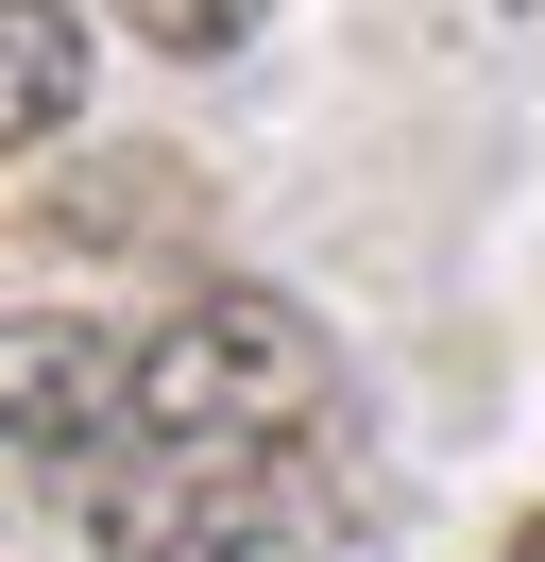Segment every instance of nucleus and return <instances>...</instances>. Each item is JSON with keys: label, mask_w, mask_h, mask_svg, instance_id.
I'll list each match as a JSON object with an SVG mask.
<instances>
[{"label": "nucleus", "mask_w": 545, "mask_h": 562, "mask_svg": "<svg viewBox=\"0 0 545 562\" xmlns=\"http://www.w3.org/2000/svg\"><path fill=\"white\" fill-rule=\"evenodd\" d=\"M324 409H341L324 324H307L290 290H256V273H204L188 307L136 341V443L204 460V477H272L290 443H324Z\"/></svg>", "instance_id": "1"}, {"label": "nucleus", "mask_w": 545, "mask_h": 562, "mask_svg": "<svg viewBox=\"0 0 545 562\" xmlns=\"http://www.w3.org/2000/svg\"><path fill=\"white\" fill-rule=\"evenodd\" d=\"M0 443H18V494H102L136 460V341L18 307V341H0Z\"/></svg>", "instance_id": "2"}, {"label": "nucleus", "mask_w": 545, "mask_h": 562, "mask_svg": "<svg viewBox=\"0 0 545 562\" xmlns=\"http://www.w3.org/2000/svg\"><path fill=\"white\" fill-rule=\"evenodd\" d=\"M0 137H18V171H52L86 137V18L68 0H0Z\"/></svg>", "instance_id": "3"}, {"label": "nucleus", "mask_w": 545, "mask_h": 562, "mask_svg": "<svg viewBox=\"0 0 545 562\" xmlns=\"http://www.w3.org/2000/svg\"><path fill=\"white\" fill-rule=\"evenodd\" d=\"M136 562H341V528L307 512L290 477H204V494H188V512H170Z\"/></svg>", "instance_id": "4"}, {"label": "nucleus", "mask_w": 545, "mask_h": 562, "mask_svg": "<svg viewBox=\"0 0 545 562\" xmlns=\"http://www.w3.org/2000/svg\"><path fill=\"white\" fill-rule=\"evenodd\" d=\"M136 52H170V69H222V52H256V18L272 0H102Z\"/></svg>", "instance_id": "5"}, {"label": "nucleus", "mask_w": 545, "mask_h": 562, "mask_svg": "<svg viewBox=\"0 0 545 562\" xmlns=\"http://www.w3.org/2000/svg\"><path fill=\"white\" fill-rule=\"evenodd\" d=\"M511 562H545V512H511Z\"/></svg>", "instance_id": "6"}]
</instances>
